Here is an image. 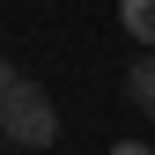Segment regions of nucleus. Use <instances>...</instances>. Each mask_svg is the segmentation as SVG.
Here are the masks:
<instances>
[{"instance_id": "obj_1", "label": "nucleus", "mask_w": 155, "mask_h": 155, "mask_svg": "<svg viewBox=\"0 0 155 155\" xmlns=\"http://www.w3.org/2000/svg\"><path fill=\"white\" fill-rule=\"evenodd\" d=\"M0 140H15V148H52L59 140V111H52V96L37 81H15L0 96Z\"/></svg>"}, {"instance_id": "obj_2", "label": "nucleus", "mask_w": 155, "mask_h": 155, "mask_svg": "<svg viewBox=\"0 0 155 155\" xmlns=\"http://www.w3.org/2000/svg\"><path fill=\"white\" fill-rule=\"evenodd\" d=\"M118 22H126V30L155 52V0H118Z\"/></svg>"}, {"instance_id": "obj_3", "label": "nucleus", "mask_w": 155, "mask_h": 155, "mask_svg": "<svg viewBox=\"0 0 155 155\" xmlns=\"http://www.w3.org/2000/svg\"><path fill=\"white\" fill-rule=\"evenodd\" d=\"M126 96L140 111H155V52H140V59H133V74H126Z\"/></svg>"}, {"instance_id": "obj_4", "label": "nucleus", "mask_w": 155, "mask_h": 155, "mask_svg": "<svg viewBox=\"0 0 155 155\" xmlns=\"http://www.w3.org/2000/svg\"><path fill=\"white\" fill-rule=\"evenodd\" d=\"M111 155H155L148 140H118V148H111Z\"/></svg>"}, {"instance_id": "obj_5", "label": "nucleus", "mask_w": 155, "mask_h": 155, "mask_svg": "<svg viewBox=\"0 0 155 155\" xmlns=\"http://www.w3.org/2000/svg\"><path fill=\"white\" fill-rule=\"evenodd\" d=\"M15 81H22V74H15V67H8V59H0V96H8V89H15Z\"/></svg>"}]
</instances>
